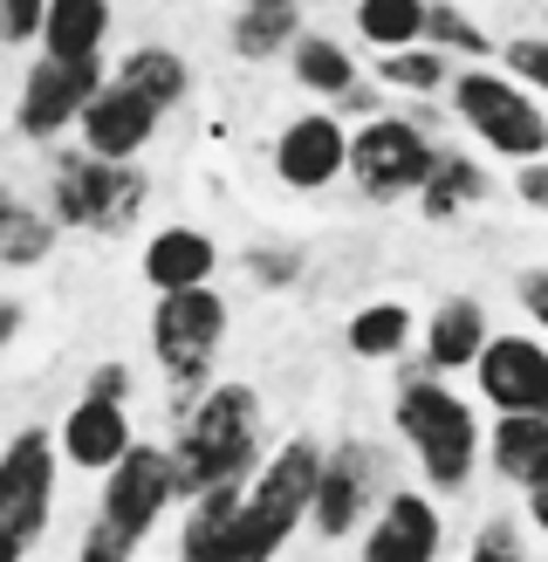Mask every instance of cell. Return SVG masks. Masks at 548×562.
Returning <instances> with one entry per match:
<instances>
[{"instance_id": "1", "label": "cell", "mask_w": 548, "mask_h": 562, "mask_svg": "<svg viewBox=\"0 0 548 562\" xmlns=\"http://www.w3.org/2000/svg\"><path fill=\"white\" fill-rule=\"evenodd\" d=\"M316 467H322V446L316 439H282L274 453L254 467V481L240 487V508L233 521L219 528V542L199 562H274L295 528L309 521V494H316Z\"/></svg>"}, {"instance_id": "2", "label": "cell", "mask_w": 548, "mask_h": 562, "mask_svg": "<svg viewBox=\"0 0 548 562\" xmlns=\"http://www.w3.org/2000/svg\"><path fill=\"white\" fill-rule=\"evenodd\" d=\"M261 460L267 453H261V398H254V384H206L199 398L185 405V426H179V446H172L179 501L254 481Z\"/></svg>"}, {"instance_id": "3", "label": "cell", "mask_w": 548, "mask_h": 562, "mask_svg": "<svg viewBox=\"0 0 548 562\" xmlns=\"http://www.w3.org/2000/svg\"><path fill=\"white\" fill-rule=\"evenodd\" d=\"M164 508H179L172 446H130V453L103 473V501H96L90 528H82L76 562H130L145 549V536L164 521Z\"/></svg>"}, {"instance_id": "4", "label": "cell", "mask_w": 548, "mask_h": 562, "mask_svg": "<svg viewBox=\"0 0 548 562\" xmlns=\"http://www.w3.org/2000/svg\"><path fill=\"white\" fill-rule=\"evenodd\" d=\"M391 418H398V439L411 446V460H419V473H425V487L459 494L480 473V439H487L480 412L466 405L459 391H446V378H432V371L404 378Z\"/></svg>"}, {"instance_id": "5", "label": "cell", "mask_w": 548, "mask_h": 562, "mask_svg": "<svg viewBox=\"0 0 548 562\" xmlns=\"http://www.w3.org/2000/svg\"><path fill=\"white\" fill-rule=\"evenodd\" d=\"M151 200V179L137 165H110L90 151H62L48 172V220L76 234H130Z\"/></svg>"}, {"instance_id": "6", "label": "cell", "mask_w": 548, "mask_h": 562, "mask_svg": "<svg viewBox=\"0 0 548 562\" xmlns=\"http://www.w3.org/2000/svg\"><path fill=\"white\" fill-rule=\"evenodd\" d=\"M453 90V117L480 137L493 158H548V103L535 90H521L507 69H466L446 82Z\"/></svg>"}, {"instance_id": "7", "label": "cell", "mask_w": 548, "mask_h": 562, "mask_svg": "<svg viewBox=\"0 0 548 562\" xmlns=\"http://www.w3.org/2000/svg\"><path fill=\"white\" fill-rule=\"evenodd\" d=\"M227 323H233V308H227V295H219L213 281H206V289L158 295V308H151V350H158V371L172 378L179 405H192L213 384V363H219V344H227Z\"/></svg>"}, {"instance_id": "8", "label": "cell", "mask_w": 548, "mask_h": 562, "mask_svg": "<svg viewBox=\"0 0 548 562\" xmlns=\"http://www.w3.org/2000/svg\"><path fill=\"white\" fill-rule=\"evenodd\" d=\"M55 473H62V453H55L48 426H21L0 446V562H27L35 542L48 536Z\"/></svg>"}, {"instance_id": "9", "label": "cell", "mask_w": 548, "mask_h": 562, "mask_svg": "<svg viewBox=\"0 0 548 562\" xmlns=\"http://www.w3.org/2000/svg\"><path fill=\"white\" fill-rule=\"evenodd\" d=\"M391 453L377 439H336L322 446V467H316V494H309V528L322 542H343L356 536L391 494Z\"/></svg>"}, {"instance_id": "10", "label": "cell", "mask_w": 548, "mask_h": 562, "mask_svg": "<svg viewBox=\"0 0 548 562\" xmlns=\"http://www.w3.org/2000/svg\"><path fill=\"white\" fill-rule=\"evenodd\" d=\"M432 151L438 145L425 137V124L377 110L370 124L350 131V165L343 172L356 179V192H364L370 206H398V200H419V186L432 172Z\"/></svg>"}, {"instance_id": "11", "label": "cell", "mask_w": 548, "mask_h": 562, "mask_svg": "<svg viewBox=\"0 0 548 562\" xmlns=\"http://www.w3.org/2000/svg\"><path fill=\"white\" fill-rule=\"evenodd\" d=\"M103 90V63H69V55H42V63H27L21 76V103H14V131L27 145H55L76 117L82 103Z\"/></svg>"}, {"instance_id": "12", "label": "cell", "mask_w": 548, "mask_h": 562, "mask_svg": "<svg viewBox=\"0 0 548 562\" xmlns=\"http://www.w3.org/2000/svg\"><path fill=\"white\" fill-rule=\"evenodd\" d=\"M473 384L493 412H548V344L541 336H501L493 329L473 357Z\"/></svg>"}, {"instance_id": "13", "label": "cell", "mask_w": 548, "mask_h": 562, "mask_svg": "<svg viewBox=\"0 0 548 562\" xmlns=\"http://www.w3.org/2000/svg\"><path fill=\"white\" fill-rule=\"evenodd\" d=\"M350 165V131L329 110H309V117H288L282 137H274V179L288 192H322L336 186Z\"/></svg>"}, {"instance_id": "14", "label": "cell", "mask_w": 548, "mask_h": 562, "mask_svg": "<svg viewBox=\"0 0 548 562\" xmlns=\"http://www.w3.org/2000/svg\"><path fill=\"white\" fill-rule=\"evenodd\" d=\"M158 117H164V110H151L137 90H124L117 76H103V90L82 103L76 131H82V151H90V158L137 165V151H145L151 137H158Z\"/></svg>"}, {"instance_id": "15", "label": "cell", "mask_w": 548, "mask_h": 562, "mask_svg": "<svg viewBox=\"0 0 548 562\" xmlns=\"http://www.w3.org/2000/svg\"><path fill=\"white\" fill-rule=\"evenodd\" d=\"M438 542H446L438 501H425L419 487H391L384 508L364 521V555L356 562H438Z\"/></svg>"}, {"instance_id": "16", "label": "cell", "mask_w": 548, "mask_h": 562, "mask_svg": "<svg viewBox=\"0 0 548 562\" xmlns=\"http://www.w3.org/2000/svg\"><path fill=\"white\" fill-rule=\"evenodd\" d=\"M130 446H137L130 405L124 398H96V391H82L69 405V418H62V432H55V453H62V467H76V473H110Z\"/></svg>"}, {"instance_id": "17", "label": "cell", "mask_w": 548, "mask_h": 562, "mask_svg": "<svg viewBox=\"0 0 548 562\" xmlns=\"http://www.w3.org/2000/svg\"><path fill=\"white\" fill-rule=\"evenodd\" d=\"M487 308L473 302V295H446L425 316V329H419V350H425V371L432 378H446V371H473V357H480V344H487Z\"/></svg>"}, {"instance_id": "18", "label": "cell", "mask_w": 548, "mask_h": 562, "mask_svg": "<svg viewBox=\"0 0 548 562\" xmlns=\"http://www.w3.org/2000/svg\"><path fill=\"white\" fill-rule=\"evenodd\" d=\"M219 274V247L199 227H158L145 240V281L158 295H179V289H206Z\"/></svg>"}, {"instance_id": "19", "label": "cell", "mask_w": 548, "mask_h": 562, "mask_svg": "<svg viewBox=\"0 0 548 562\" xmlns=\"http://www.w3.org/2000/svg\"><path fill=\"white\" fill-rule=\"evenodd\" d=\"M480 453H493V473L528 494L535 481H548V412L493 418V439H480Z\"/></svg>"}, {"instance_id": "20", "label": "cell", "mask_w": 548, "mask_h": 562, "mask_svg": "<svg viewBox=\"0 0 548 562\" xmlns=\"http://www.w3.org/2000/svg\"><path fill=\"white\" fill-rule=\"evenodd\" d=\"M487 192H493V172H480V158L438 145V151H432V172H425V186H419V213L432 220V227H446V220L473 213Z\"/></svg>"}, {"instance_id": "21", "label": "cell", "mask_w": 548, "mask_h": 562, "mask_svg": "<svg viewBox=\"0 0 548 562\" xmlns=\"http://www.w3.org/2000/svg\"><path fill=\"white\" fill-rule=\"evenodd\" d=\"M117 82L124 90H137L151 110H179L192 97V69H185V55L179 48H164V42H137L124 63H117Z\"/></svg>"}, {"instance_id": "22", "label": "cell", "mask_w": 548, "mask_h": 562, "mask_svg": "<svg viewBox=\"0 0 548 562\" xmlns=\"http://www.w3.org/2000/svg\"><path fill=\"white\" fill-rule=\"evenodd\" d=\"M110 42V0H48L42 14V48L69 63H96Z\"/></svg>"}, {"instance_id": "23", "label": "cell", "mask_w": 548, "mask_h": 562, "mask_svg": "<svg viewBox=\"0 0 548 562\" xmlns=\"http://www.w3.org/2000/svg\"><path fill=\"white\" fill-rule=\"evenodd\" d=\"M343 344H350V357H364V363H391V357H404L411 344H419V316H411L404 302H364L350 316Z\"/></svg>"}, {"instance_id": "24", "label": "cell", "mask_w": 548, "mask_h": 562, "mask_svg": "<svg viewBox=\"0 0 548 562\" xmlns=\"http://www.w3.org/2000/svg\"><path fill=\"white\" fill-rule=\"evenodd\" d=\"M288 63H295V82H301L309 97L343 103V97L356 90V55H350L343 42H329V35H295Z\"/></svg>"}, {"instance_id": "25", "label": "cell", "mask_w": 548, "mask_h": 562, "mask_svg": "<svg viewBox=\"0 0 548 562\" xmlns=\"http://www.w3.org/2000/svg\"><path fill=\"white\" fill-rule=\"evenodd\" d=\"M55 255V220L27 206L21 192H0V268H42Z\"/></svg>"}, {"instance_id": "26", "label": "cell", "mask_w": 548, "mask_h": 562, "mask_svg": "<svg viewBox=\"0 0 548 562\" xmlns=\"http://www.w3.org/2000/svg\"><path fill=\"white\" fill-rule=\"evenodd\" d=\"M301 35V8H240L233 14V55L240 63H274V55H288Z\"/></svg>"}, {"instance_id": "27", "label": "cell", "mask_w": 548, "mask_h": 562, "mask_svg": "<svg viewBox=\"0 0 548 562\" xmlns=\"http://www.w3.org/2000/svg\"><path fill=\"white\" fill-rule=\"evenodd\" d=\"M425 8L432 0H356V35H364L377 55L419 48L425 42Z\"/></svg>"}, {"instance_id": "28", "label": "cell", "mask_w": 548, "mask_h": 562, "mask_svg": "<svg viewBox=\"0 0 548 562\" xmlns=\"http://www.w3.org/2000/svg\"><path fill=\"white\" fill-rule=\"evenodd\" d=\"M377 82L384 90H404V97H438L453 82V63L438 48H391L377 63Z\"/></svg>"}, {"instance_id": "29", "label": "cell", "mask_w": 548, "mask_h": 562, "mask_svg": "<svg viewBox=\"0 0 548 562\" xmlns=\"http://www.w3.org/2000/svg\"><path fill=\"white\" fill-rule=\"evenodd\" d=\"M425 42H432L438 55H446V63H453V55H466V63L493 55L487 27H480L473 14H466V8H446V0H432V8H425Z\"/></svg>"}, {"instance_id": "30", "label": "cell", "mask_w": 548, "mask_h": 562, "mask_svg": "<svg viewBox=\"0 0 548 562\" xmlns=\"http://www.w3.org/2000/svg\"><path fill=\"white\" fill-rule=\"evenodd\" d=\"M466 562H528L521 521H514V515H487V521L473 528V549H466Z\"/></svg>"}, {"instance_id": "31", "label": "cell", "mask_w": 548, "mask_h": 562, "mask_svg": "<svg viewBox=\"0 0 548 562\" xmlns=\"http://www.w3.org/2000/svg\"><path fill=\"white\" fill-rule=\"evenodd\" d=\"M501 63H507V76L521 82V90H535L548 103V35H514L501 48Z\"/></svg>"}, {"instance_id": "32", "label": "cell", "mask_w": 548, "mask_h": 562, "mask_svg": "<svg viewBox=\"0 0 548 562\" xmlns=\"http://www.w3.org/2000/svg\"><path fill=\"white\" fill-rule=\"evenodd\" d=\"M42 14H48V0H0V48L42 42Z\"/></svg>"}, {"instance_id": "33", "label": "cell", "mask_w": 548, "mask_h": 562, "mask_svg": "<svg viewBox=\"0 0 548 562\" xmlns=\"http://www.w3.org/2000/svg\"><path fill=\"white\" fill-rule=\"evenodd\" d=\"M247 274H254L261 289H288V281L301 274V255L295 247H254V255H247Z\"/></svg>"}, {"instance_id": "34", "label": "cell", "mask_w": 548, "mask_h": 562, "mask_svg": "<svg viewBox=\"0 0 548 562\" xmlns=\"http://www.w3.org/2000/svg\"><path fill=\"white\" fill-rule=\"evenodd\" d=\"M514 192H521V206H535V213H548V158H528L514 172Z\"/></svg>"}, {"instance_id": "35", "label": "cell", "mask_w": 548, "mask_h": 562, "mask_svg": "<svg viewBox=\"0 0 548 562\" xmlns=\"http://www.w3.org/2000/svg\"><path fill=\"white\" fill-rule=\"evenodd\" d=\"M521 308H528V323L548 336V268H528V274H521Z\"/></svg>"}, {"instance_id": "36", "label": "cell", "mask_w": 548, "mask_h": 562, "mask_svg": "<svg viewBox=\"0 0 548 562\" xmlns=\"http://www.w3.org/2000/svg\"><path fill=\"white\" fill-rule=\"evenodd\" d=\"M82 391H96V398H124V405H130V363H117V357H110V363H96Z\"/></svg>"}, {"instance_id": "37", "label": "cell", "mask_w": 548, "mask_h": 562, "mask_svg": "<svg viewBox=\"0 0 548 562\" xmlns=\"http://www.w3.org/2000/svg\"><path fill=\"white\" fill-rule=\"evenodd\" d=\"M21 316H27V308H21V302H0V350H8V344H14V336H21Z\"/></svg>"}, {"instance_id": "38", "label": "cell", "mask_w": 548, "mask_h": 562, "mask_svg": "<svg viewBox=\"0 0 548 562\" xmlns=\"http://www.w3.org/2000/svg\"><path fill=\"white\" fill-rule=\"evenodd\" d=\"M528 521L548 536V481H535V487H528Z\"/></svg>"}, {"instance_id": "39", "label": "cell", "mask_w": 548, "mask_h": 562, "mask_svg": "<svg viewBox=\"0 0 548 562\" xmlns=\"http://www.w3.org/2000/svg\"><path fill=\"white\" fill-rule=\"evenodd\" d=\"M240 8H301V0H240Z\"/></svg>"}]
</instances>
